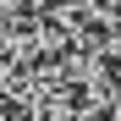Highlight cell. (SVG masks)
<instances>
[{
	"mask_svg": "<svg viewBox=\"0 0 121 121\" xmlns=\"http://www.w3.org/2000/svg\"><path fill=\"white\" fill-rule=\"evenodd\" d=\"M105 121H121V105H116V110H110V116H105Z\"/></svg>",
	"mask_w": 121,
	"mask_h": 121,
	"instance_id": "1",
	"label": "cell"
}]
</instances>
